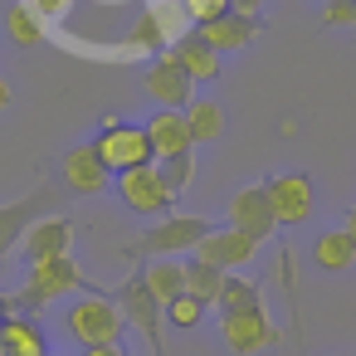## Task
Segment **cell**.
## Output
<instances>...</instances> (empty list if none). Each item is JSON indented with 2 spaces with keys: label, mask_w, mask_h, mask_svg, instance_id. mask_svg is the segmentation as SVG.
Returning <instances> with one entry per match:
<instances>
[{
  "label": "cell",
  "mask_w": 356,
  "mask_h": 356,
  "mask_svg": "<svg viewBox=\"0 0 356 356\" xmlns=\"http://www.w3.org/2000/svg\"><path fill=\"white\" fill-rule=\"evenodd\" d=\"M93 152L103 156V166H108L113 176H122V171H137V166L156 161L152 137H147V122H118V118H108V122H103V132L93 137Z\"/></svg>",
  "instance_id": "obj_3"
},
{
  "label": "cell",
  "mask_w": 356,
  "mask_h": 356,
  "mask_svg": "<svg viewBox=\"0 0 356 356\" xmlns=\"http://www.w3.org/2000/svg\"><path fill=\"white\" fill-rule=\"evenodd\" d=\"M322 20L327 25H337V30H356V0H327V6H322Z\"/></svg>",
  "instance_id": "obj_29"
},
{
  "label": "cell",
  "mask_w": 356,
  "mask_h": 356,
  "mask_svg": "<svg viewBox=\"0 0 356 356\" xmlns=\"http://www.w3.org/2000/svg\"><path fill=\"white\" fill-rule=\"evenodd\" d=\"M264 186H268V200H273L278 225H307V220H312V210H317V186H312V176L283 171V176H268Z\"/></svg>",
  "instance_id": "obj_9"
},
{
  "label": "cell",
  "mask_w": 356,
  "mask_h": 356,
  "mask_svg": "<svg viewBox=\"0 0 356 356\" xmlns=\"http://www.w3.org/2000/svg\"><path fill=\"white\" fill-rule=\"evenodd\" d=\"M215 225H205L200 215H161L152 220V229L142 234V249L152 259H176V254H195V244L210 234Z\"/></svg>",
  "instance_id": "obj_5"
},
{
  "label": "cell",
  "mask_w": 356,
  "mask_h": 356,
  "mask_svg": "<svg viewBox=\"0 0 356 356\" xmlns=\"http://www.w3.org/2000/svg\"><path fill=\"white\" fill-rule=\"evenodd\" d=\"M181 6H186L191 25H210V20H220V15L234 10V0H181Z\"/></svg>",
  "instance_id": "obj_28"
},
{
  "label": "cell",
  "mask_w": 356,
  "mask_h": 356,
  "mask_svg": "<svg viewBox=\"0 0 356 356\" xmlns=\"http://www.w3.org/2000/svg\"><path fill=\"white\" fill-rule=\"evenodd\" d=\"M312 264H317L322 273H346V268L356 264V239H351L346 229H322V234L312 239Z\"/></svg>",
  "instance_id": "obj_19"
},
{
  "label": "cell",
  "mask_w": 356,
  "mask_h": 356,
  "mask_svg": "<svg viewBox=\"0 0 356 356\" xmlns=\"http://www.w3.org/2000/svg\"><path fill=\"white\" fill-rule=\"evenodd\" d=\"M337 356H356V351H337Z\"/></svg>",
  "instance_id": "obj_35"
},
{
  "label": "cell",
  "mask_w": 356,
  "mask_h": 356,
  "mask_svg": "<svg viewBox=\"0 0 356 356\" xmlns=\"http://www.w3.org/2000/svg\"><path fill=\"white\" fill-rule=\"evenodd\" d=\"M259 6H264V0H234V15H249V20H254Z\"/></svg>",
  "instance_id": "obj_32"
},
{
  "label": "cell",
  "mask_w": 356,
  "mask_h": 356,
  "mask_svg": "<svg viewBox=\"0 0 356 356\" xmlns=\"http://www.w3.org/2000/svg\"><path fill=\"white\" fill-rule=\"evenodd\" d=\"M161 166V176H166V186L181 195L191 181H195V152H181V156H166V161H156Z\"/></svg>",
  "instance_id": "obj_27"
},
{
  "label": "cell",
  "mask_w": 356,
  "mask_h": 356,
  "mask_svg": "<svg viewBox=\"0 0 356 356\" xmlns=\"http://www.w3.org/2000/svg\"><path fill=\"white\" fill-rule=\"evenodd\" d=\"M225 225L254 234V239H268L278 229V215H273V200H268V186H244L234 191V200L225 205Z\"/></svg>",
  "instance_id": "obj_11"
},
{
  "label": "cell",
  "mask_w": 356,
  "mask_h": 356,
  "mask_svg": "<svg viewBox=\"0 0 356 356\" xmlns=\"http://www.w3.org/2000/svg\"><path fill=\"white\" fill-rule=\"evenodd\" d=\"M83 283H88V278H83V268H79L74 254H59V259H44V264H30L25 288H20L15 298H6V312H10V317H35L40 307H49V302L79 293Z\"/></svg>",
  "instance_id": "obj_1"
},
{
  "label": "cell",
  "mask_w": 356,
  "mask_h": 356,
  "mask_svg": "<svg viewBox=\"0 0 356 356\" xmlns=\"http://www.w3.org/2000/svg\"><path fill=\"white\" fill-rule=\"evenodd\" d=\"M0 356H49L44 327L35 317H0Z\"/></svg>",
  "instance_id": "obj_17"
},
{
  "label": "cell",
  "mask_w": 356,
  "mask_h": 356,
  "mask_svg": "<svg viewBox=\"0 0 356 356\" xmlns=\"http://www.w3.org/2000/svg\"><path fill=\"white\" fill-rule=\"evenodd\" d=\"M171 54H176V64H181L195 83H215V79H220V69H225V54H220V49H210L195 30H191L186 40H176V44H171Z\"/></svg>",
  "instance_id": "obj_16"
},
{
  "label": "cell",
  "mask_w": 356,
  "mask_h": 356,
  "mask_svg": "<svg viewBox=\"0 0 356 356\" xmlns=\"http://www.w3.org/2000/svg\"><path fill=\"white\" fill-rule=\"evenodd\" d=\"M142 93L156 103V108H191L195 103V79L176 64V54L166 49V54H156L152 64H147V74H142Z\"/></svg>",
  "instance_id": "obj_6"
},
{
  "label": "cell",
  "mask_w": 356,
  "mask_h": 356,
  "mask_svg": "<svg viewBox=\"0 0 356 356\" xmlns=\"http://www.w3.org/2000/svg\"><path fill=\"white\" fill-rule=\"evenodd\" d=\"M249 307H264L259 283H254V278L229 273V278H225V293H220V312H249Z\"/></svg>",
  "instance_id": "obj_24"
},
{
  "label": "cell",
  "mask_w": 356,
  "mask_h": 356,
  "mask_svg": "<svg viewBox=\"0 0 356 356\" xmlns=\"http://www.w3.org/2000/svg\"><path fill=\"white\" fill-rule=\"evenodd\" d=\"M205 312H210V307H205L195 293H181L176 302H166V327H176V332H195Z\"/></svg>",
  "instance_id": "obj_25"
},
{
  "label": "cell",
  "mask_w": 356,
  "mask_h": 356,
  "mask_svg": "<svg viewBox=\"0 0 356 356\" xmlns=\"http://www.w3.org/2000/svg\"><path fill=\"white\" fill-rule=\"evenodd\" d=\"M195 35L210 44V49H220V54H239V49H249L254 44V35H259V25L249 20V15H220V20H210V25H195Z\"/></svg>",
  "instance_id": "obj_15"
},
{
  "label": "cell",
  "mask_w": 356,
  "mask_h": 356,
  "mask_svg": "<svg viewBox=\"0 0 356 356\" xmlns=\"http://www.w3.org/2000/svg\"><path fill=\"white\" fill-rule=\"evenodd\" d=\"M142 283L152 288V298L166 307L186 293V259H147V268H137Z\"/></svg>",
  "instance_id": "obj_18"
},
{
  "label": "cell",
  "mask_w": 356,
  "mask_h": 356,
  "mask_svg": "<svg viewBox=\"0 0 356 356\" xmlns=\"http://www.w3.org/2000/svg\"><path fill=\"white\" fill-rule=\"evenodd\" d=\"M341 229H346V234H351V239H356V205H351V210H346V220H341Z\"/></svg>",
  "instance_id": "obj_33"
},
{
  "label": "cell",
  "mask_w": 356,
  "mask_h": 356,
  "mask_svg": "<svg viewBox=\"0 0 356 356\" xmlns=\"http://www.w3.org/2000/svg\"><path fill=\"white\" fill-rule=\"evenodd\" d=\"M6 35H10L20 49H30V44H44V20H40L30 6H10V15H6Z\"/></svg>",
  "instance_id": "obj_23"
},
{
  "label": "cell",
  "mask_w": 356,
  "mask_h": 356,
  "mask_svg": "<svg viewBox=\"0 0 356 356\" xmlns=\"http://www.w3.org/2000/svg\"><path fill=\"white\" fill-rule=\"evenodd\" d=\"M10 98H15V93H10V83H6V79H0V113H6V108H10Z\"/></svg>",
  "instance_id": "obj_34"
},
{
  "label": "cell",
  "mask_w": 356,
  "mask_h": 356,
  "mask_svg": "<svg viewBox=\"0 0 356 356\" xmlns=\"http://www.w3.org/2000/svg\"><path fill=\"white\" fill-rule=\"evenodd\" d=\"M186 122H191V137H195V147H205V142H220V132H225V108H220L215 98H195V103L186 108Z\"/></svg>",
  "instance_id": "obj_21"
},
{
  "label": "cell",
  "mask_w": 356,
  "mask_h": 356,
  "mask_svg": "<svg viewBox=\"0 0 356 356\" xmlns=\"http://www.w3.org/2000/svg\"><path fill=\"white\" fill-rule=\"evenodd\" d=\"M127 332V312L118 307V298L108 293H79L69 307H64V337L83 351V346H108V341H122Z\"/></svg>",
  "instance_id": "obj_2"
},
{
  "label": "cell",
  "mask_w": 356,
  "mask_h": 356,
  "mask_svg": "<svg viewBox=\"0 0 356 356\" xmlns=\"http://www.w3.org/2000/svg\"><path fill=\"white\" fill-rule=\"evenodd\" d=\"M20 6H30L40 20H59V15L69 10V0H20Z\"/></svg>",
  "instance_id": "obj_30"
},
{
  "label": "cell",
  "mask_w": 356,
  "mask_h": 356,
  "mask_svg": "<svg viewBox=\"0 0 356 356\" xmlns=\"http://www.w3.org/2000/svg\"><path fill=\"white\" fill-rule=\"evenodd\" d=\"M118 307H122L127 322L156 346V356H166V337H161V327H166V307L152 298V288L142 283V273H132V278L118 288Z\"/></svg>",
  "instance_id": "obj_8"
},
{
  "label": "cell",
  "mask_w": 356,
  "mask_h": 356,
  "mask_svg": "<svg viewBox=\"0 0 356 356\" xmlns=\"http://www.w3.org/2000/svg\"><path fill=\"white\" fill-rule=\"evenodd\" d=\"M225 268L215 264H200V259H186V293H195L205 307H220V293H225Z\"/></svg>",
  "instance_id": "obj_20"
},
{
  "label": "cell",
  "mask_w": 356,
  "mask_h": 356,
  "mask_svg": "<svg viewBox=\"0 0 356 356\" xmlns=\"http://www.w3.org/2000/svg\"><path fill=\"white\" fill-rule=\"evenodd\" d=\"M127 44H132V49H152V54H156L161 44H171V40H166V30H161V20H156V10H142V15H137V25H132Z\"/></svg>",
  "instance_id": "obj_26"
},
{
  "label": "cell",
  "mask_w": 356,
  "mask_h": 356,
  "mask_svg": "<svg viewBox=\"0 0 356 356\" xmlns=\"http://www.w3.org/2000/svg\"><path fill=\"white\" fill-rule=\"evenodd\" d=\"M35 200H40V195H25V200H10V205H0V259H6V254H10V249L25 239Z\"/></svg>",
  "instance_id": "obj_22"
},
{
  "label": "cell",
  "mask_w": 356,
  "mask_h": 356,
  "mask_svg": "<svg viewBox=\"0 0 356 356\" xmlns=\"http://www.w3.org/2000/svg\"><path fill=\"white\" fill-rule=\"evenodd\" d=\"M118 200H122L132 215L161 220V215H171V205H176L181 195L166 186L161 166H156V161H147V166H137V171H122V176H118Z\"/></svg>",
  "instance_id": "obj_4"
},
{
  "label": "cell",
  "mask_w": 356,
  "mask_h": 356,
  "mask_svg": "<svg viewBox=\"0 0 356 356\" xmlns=\"http://www.w3.org/2000/svg\"><path fill=\"white\" fill-rule=\"evenodd\" d=\"M79 356H127V351H122V341H108V346H83Z\"/></svg>",
  "instance_id": "obj_31"
},
{
  "label": "cell",
  "mask_w": 356,
  "mask_h": 356,
  "mask_svg": "<svg viewBox=\"0 0 356 356\" xmlns=\"http://www.w3.org/2000/svg\"><path fill=\"white\" fill-rule=\"evenodd\" d=\"M259 244H264V239H254V234H244V229H234V225H220V229H210V234L195 244L191 259L215 264V268H225V273H239L244 264H254Z\"/></svg>",
  "instance_id": "obj_10"
},
{
  "label": "cell",
  "mask_w": 356,
  "mask_h": 356,
  "mask_svg": "<svg viewBox=\"0 0 356 356\" xmlns=\"http://www.w3.org/2000/svg\"><path fill=\"white\" fill-rule=\"evenodd\" d=\"M220 341L234 351V356H259L278 341V327L268 322L264 307H249V312H220Z\"/></svg>",
  "instance_id": "obj_7"
},
{
  "label": "cell",
  "mask_w": 356,
  "mask_h": 356,
  "mask_svg": "<svg viewBox=\"0 0 356 356\" xmlns=\"http://www.w3.org/2000/svg\"><path fill=\"white\" fill-rule=\"evenodd\" d=\"M69 244H74V220H64V215L30 220V229H25V239H20V249H25L30 264L59 259V254H69Z\"/></svg>",
  "instance_id": "obj_13"
},
{
  "label": "cell",
  "mask_w": 356,
  "mask_h": 356,
  "mask_svg": "<svg viewBox=\"0 0 356 356\" xmlns=\"http://www.w3.org/2000/svg\"><path fill=\"white\" fill-rule=\"evenodd\" d=\"M59 171H64V186L79 191V195H98V191H108V181H113V171L103 166V156L93 152V142L69 147L64 161H59Z\"/></svg>",
  "instance_id": "obj_12"
},
{
  "label": "cell",
  "mask_w": 356,
  "mask_h": 356,
  "mask_svg": "<svg viewBox=\"0 0 356 356\" xmlns=\"http://www.w3.org/2000/svg\"><path fill=\"white\" fill-rule=\"evenodd\" d=\"M147 137H152L156 161L181 156V152H195V137H191V122H186L181 108H156V113L147 118Z\"/></svg>",
  "instance_id": "obj_14"
}]
</instances>
